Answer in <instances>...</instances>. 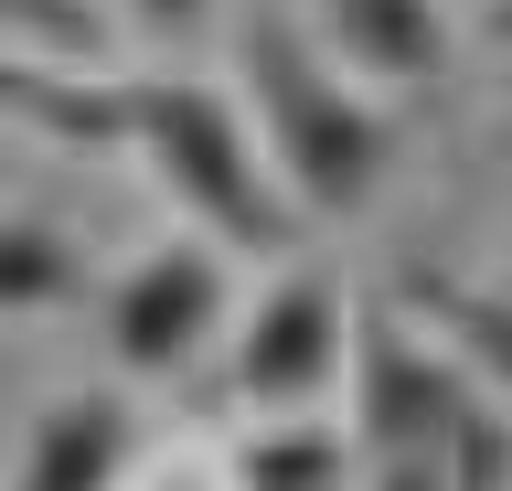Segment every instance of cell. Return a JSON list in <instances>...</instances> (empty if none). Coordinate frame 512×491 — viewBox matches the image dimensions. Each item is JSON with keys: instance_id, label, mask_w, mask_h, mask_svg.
I'll return each mask as SVG.
<instances>
[{"instance_id": "1", "label": "cell", "mask_w": 512, "mask_h": 491, "mask_svg": "<svg viewBox=\"0 0 512 491\" xmlns=\"http://www.w3.org/2000/svg\"><path fill=\"white\" fill-rule=\"evenodd\" d=\"M235 65H246L256 129H267V161L310 214H363L395 161V118L374 97H352V65L320 54L288 11H256L235 33Z\"/></svg>"}, {"instance_id": "2", "label": "cell", "mask_w": 512, "mask_h": 491, "mask_svg": "<svg viewBox=\"0 0 512 491\" xmlns=\"http://www.w3.org/2000/svg\"><path fill=\"white\" fill-rule=\"evenodd\" d=\"M128 150L160 171L171 203H192L214 225V246H256V257L299 246L310 203L278 182V161H256V139H246L224 86H203V75H139L128 86Z\"/></svg>"}, {"instance_id": "3", "label": "cell", "mask_w": 512, "mask_h": 491, "mask_svg": "<svg viewBox=\"0 0 512 491\" xmlns=\"http://www.w3.org/2000/svg\"><path fill=\"white\" fill-rule=\"evenodd\" d=\"M470 395H480V374L406 299H363V321H352V438L374 459H448Z\"/></svg>"}, {"instance_id": "4", "label": "cell", "mask_w": 512, "mask_h": 491, "mask_svg": "<svg viewBox=\"0 0 512 491\" xmlns=\"http://www.w3.org/2000/svg\"><path fill=\"white\" fill-rule=\"evenodd\" d=\"M96 321H107V353L118 374L139 385H171L203 363V342L224 331V246L182 235V246H150V257H128L96 299Z\"/></svg>"}, {"instance_id": "5", "label": "cell", "mask_w": 512, "mask_h": 491, "mask_svg": "<svg viewBox=\"0 0 512 491\" xmlns=\"http://www.w3.org/2000/svg\"><path fill=\"white\" fill-rule=\"evenodd\" d=\"M352 321H363V310H342V289H331L320 267L278 278V289H267L246 321H235V363H224L235 406H256V417L310 406V395L352 363Z\"/></svg>"}, {"instance_id": "6", "label": "cell", "mask_w": 512, "mask_h": 491, "mask_svg": "<svg viewBox=\"0 0 512 491\" xmlns=\"http://www.w3.org/2000/svg\"><path fill=\"white\" fill-rule=\"evenodd\" d=\"M128 459H139V417H128V395L86 385V395H54L22 438V481L11 491H118Z\"/></svg>"}, {"instance_id": "7", "label": "cell", "mask_w": 512, "mask_h": 491, "mask_svg": "<svg viewBox=\"0 0 512 491\" xmlns=\"http://www.w3.org/2000/svg\"><path fill=\"white\" fill-rule=\"evenodd\" d=\"M310 22L363 86H427L448 65V0H310Z\"/></svg>"}, {"instance_id": "8", "label": "cell", "mask_w": 512, "mask_h": 491, "mask_svg": "<svg viewBox=\"0 0 512 491\" xmlns=\"http://www.w3.org/2000/svg\"><path fill=\"white\" fill-rule=\"evenodd\" d=\"M395 299H406L416 321H427L448 353H459L480 385L512 406V289H470V278H448V267H406Z\"/></svg>"}, {"instance_id": "9", "label": "cell", "mask_w": 512, "mask_h": 491, "mask_svg": "<svg viewBox=\"0 0 512 491\" xmlns=\"http://www.w3.org/2000/svg\"><path fill=\"white\" fill-rule=\"evenodd\" d=\"M352 459H363V438H342V427H256V438H235V491H342Z\"/></svg>"}, {"instance_id": "10", "label": "cell", "mask_w": 512, "mask_h": 491, "mask_svg": "<svg viewBox=\"0 0 512 491\" xmlns=\"http://www.w3.org/2000/svg\"><path fill=\"white\" fill-rule=\"evenodd\" d=\"M11 118L22 129H54V139H86V150H128V86H54V75L11 54Z\"/></svg>"}, {"instance_id": "11", "label": "cell", "mask_w": 512, "mask_h": 491, "mask_svg": "<svg viewBox=\"0 0 512 491\" xmlns=\"http://www.w3.org/2000/svg\"><path fill=\"white\" fill-rule=\"evenodd\" d=\"M0 299H11V310L86 299V246H64L43 214H11V225H0Z\"/></svg>"}, {"instance_id": "12", "label": "cell", "mask_w": 512, "mask_h": 491, "mask_svg": "<svg viewBox=\"0 0 512 491\" xmlns=\"http://www.w3.org/2000/svg\"><path fill=\"white\" fill-rule=\"evenodd\" d=\"M11 54L96 65V54H107V11H96V0H11Z\"/></svg>"}, {"instance_id": "13", "label": "cell", "mask_w": 512, "mask_h": 491, "mask_svg": "<svg viewBox=\"0 0 512 491\" xmlns=\"http://www.w3.org/2000/svg\"><path fill=\"white\" fill-rule=\"evenodd\" d=\"M448 481L459 491H512V406L491 385L470 395V417H459V438H448Z\"/></svg>"}, {"instance_id": "14", "label": "cell", "mask_w": 512, "mask_h": 491, "mask_svg": "<svg viewBox=\"0 0 512 491\" xmlns=\"http://www.w3.org/2000/svg\"><path fill=\"white\" fill-rule=\"evenodd\" d=\"M203 11H214V0H128V22H139V33H203Z\"/></svg>"}, {"instance_id": "15", "label": "cell", "mask_w": 512, "mask_h": 491, "mask_svg": "<svg viewBox=\"0 0 512 491\" xmlns=\"http://www.w3.org/2000/svg\"><path fill=\"white\" fill-rule=\"evenodd\" d=\"M374 491H459L448 459H374Z\"/></svg>"}, {"instance_id": "16", "label": "cell", "mask_w": 512, "mask_h": 491, "mask_svg": "<svg viewBox=\"0 0 512 491\" xmlns=\"http://www.w3.org/2000/svg\"><path fill=\"white\" fill-rule=\"evenodd\" d=\"M480 43H491V54H512V0H480Z\"/></svg>"}]
</instances>
